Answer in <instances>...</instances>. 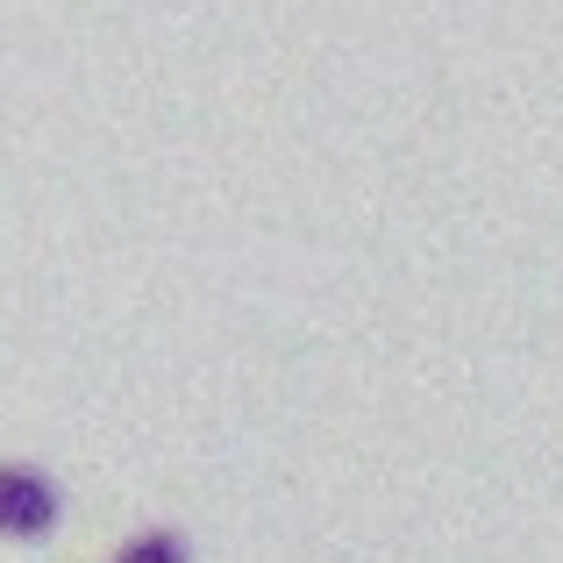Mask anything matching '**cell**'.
Returning a JSON list of instances; mask_svg holds the SVG:
<instances>
[{"mask_svg": "<svg viewBox=\"0 0 563 563\" xmlns=\"http://www.w3.org/2000/svg\"><path fill=\"white\" fill-rule=\"evenodd\" d=\"M51 528H57V485L29 464H0V536L43 542Z\"/></svg>", "mask_w": 563, "mask_h": 563, "instance_id": "cell-1", "label": "cell"}, {"mask_svg": "<svg viewBox=\"0 0 563 563\" xmlns=\"http://www.w3.org/2000/svg\"><path fill=\"white\" fill-rule=\"evenodd\" d=\"M114 563H186V542L172 536V528H143V536L122 542V556Z\"/></svg>", "mask_w": 563, "mask_h": 563, "instance_id": "cell-2", "label": "cell"}]
</instances>
